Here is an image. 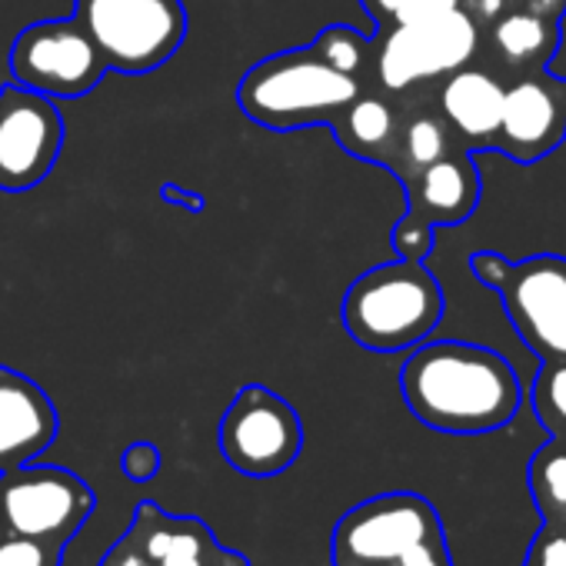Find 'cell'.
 Here are the masks:
<instances>
[{"instance_id": "obj_1", "label": "cell", "mask_w": 566, "mask_h": 566, "mask_svg": "<svg viewBox=\"0 0 566 566\" xmlns=\"http://www.w3.org/2000/svg\"><path fill=\"white\" fill-rule=\"evenodd\" d=\"M400 394L423 427L453 437L503 430L523 400L513 364L467 340L417 344L400 367Z\"/></svg>"}, {"instance_id": "obj_2", "label": "cell", "mask_w": 566, "mask_h": 566, "mask_svg": "<svg viewBox=\"0 0 566 566\" xmlns=\"http://www.w3.org/2000/svg\"><path fill=\"white\" fill-rule=\"evenodd\" d=\"M447 311L423 260H390L360 273L340 304V324L370 354H403L430 340Z\"/></svg>"}, {"instance_id": "obj_3", "label": "cell", "mask_w": 566, "mask_h": 566, "mask_svg": "<svg viewBox=\"0 0 566 566\" xmlns=\"http://www.w3.org/2000/svg\"><path fill=\"white\" fill-rule=\"evenodd\" d=\"M334 566H453L437 506L410 490L350 506L331 536Z\"/></svg>"}, {"instance_id": "obj_4", "label": "cell", "mask_w": 566, "mask_h": 566, "mask_svg": "<svg viewBox=\"0 0 566 566\" xmlns=\"http://www.w3.org/2000/svg\"><path fill=\"white\" fill-rule=\"evenodd\" d=\"M360 81L324 64L311 48L256 61L237 84V107L260 127L297 130L334 124L357 97Z\"/></svg>"}, {"instance_id": "obj_5", "label": "cell", "mask_w": 566, "mask_h": 566, "mask_svg": "<svg viewBox=\"0 0 566 566\" xmlns=\"http://www.w3.org/2000/svg\"><path fill=\"white\" fill-rule=\"evenodd\" d=\"M470 270L483 287L496 291L516 337L539 364L566 360V256L533 253L506 260L496 250H476Z\"/></svg>"}, {"instance_id": "obj_6", "label": "cell", "mask_w": 566, "mask_h": 566, "mask_svg": "<svg viewBox=\"0 0 566 566\" xmlns=\"http://www.w3.org/2000/svg\"><path fill=\"white\" fill-rule=\"evenodd\" d=\"M71 18L117 74L160 71L187 38L184 0H74Z\"/></svg>"}, {"instance_id": "obj_7", "label": "cell", "mask_w": 566, "mask_h": 566, "mask_svg": "<svg viewBox=\"0 0 566 566\" xmlns=\"http://www.w3.org/2000/svg\"><path fill=\"white\" fill-rule=\"evenodd\" d=\"M97 496L67 467L21 463L0 473V530L41 539L51 546H67L71 536L91 520Z\"/></svg>"}, {"instance_id": "obj_8", "label": "cell", "mask_w": 566, "mask_h": 566, "mask_svg": "<svg viewBox=\"0 0 566 566\" xmlns=\"http://www.w3.org/2000/svg\"><path fill=\"white\" fill-rule=\"evenodd\" d=\"M304 450V420L280 394L263 384H247L233 394L220 417L223 460L253 480L280 476Z\"/></svg>"}, {"instance_id": "obj_9", "label": "cell", "mask_w": 566, "mask_h": 566, "mask_svg": "<svg viewBox=\"0 0 566 566\" xmlns=\"http://www.w3.org/2000/svg\"><path fill=\"white\" fill-rule=\"evenodd\" d=\"M8 67L14 84L38 91L51 101L84 97L107 74L101 51L74 18L28 24L11 44Z\"/></svg>"}, {"instance_id": "obj_10", "label": "cell", "mask_w": 566, "mask_h": 566, "mask_svg": "<svg viewBox=\"0 0 566 566\" xmlns=\"http://www.w3.org/2000/svg\"><path fill=\"white\" fill-rule=\"evenodd\" d=\"M64 150L57 101L21 84L0 87V190L28 193L41 187Z\"/></svg>"}, {"instance_id": "obj_11", "label": "cell", "mask_w": 566, "mask_h": 566, "mask_svg": "<svg viewBox=\"0 0 566 566\" xmlns=\"http://www.w3.org/2000/svg\"><path fill=\"white\" fill-rule=\"evenodd\" d=\"M476 54V21L457 8L427 24H394L377 54L380 84L387 91H407L410 84L433 81L467 67Z\"/></svg>"}, {"instance_id": "obj_12", "label": "cell", "mask_w": 566, "mask_h": 566, "mask_svg": "<svg viewBox=\"0 0 566 566\" xmlns=\"http://www.w3.org/2000/svg\"><path fill=\"white\" fill-rule=\"evenodd\" d=\"M566 140V77L536 71L503 87V114L493 150L516 164H536Z\"/></svg>"}, {"instance_id": "obj_13", "label": "cell", "mask_w": 566, "mask_h": 566, "mask_svg": "<svg viewBox=\"0 0 566 566\" xmlns=\"http://www.w3.org/2000/svg\"><path fill=\"white\" fill-rule=\"evenodd\" d=\"M57 433L61 417L41 384L0 364V473L41 460Z\"/></svg>"}, {"instance_id": "obj_14", "label": "cell", "mask_w": 566, "mask_h": 566, "mask_svg": "<svg viewBox=\"0 0 566 566\" xmlns=\"http://www.w3.org/2000/svg\"><path fill=\"white\" fill-rule=\"evenodd\" d=\"M127 533L154 566H250L247 556L217 543L203 520L164 513L150 500L137 506Z\"/></svg>"}, {"instance_id": "obj_15", "label": "cell", "mask_w": 566, "mask_h": 566, "mask_svg": "<svg viewBox=\"0 0 566 566\" xmlns=\"http://www.w3.org/2000/svg\"><path fill=\"white\" fill-rule=\"evenodd\" d=\"M407 213L430 227H457L473 217L480 207V170L473 154H447L423 170H417L407 184Z\"/></svg>"}, {"instance_id": "obj_16", "label": "cell", "mask_w": 566, "mask_h": 566, "mask_svg": "<svg viewBox=\"0 0 566 566\" xmlns=\"http://www.w3.org/2000/svg\"><path fill=\"white\" fill-rule=\"evenodd\" d=\"M440 111L470 150H493L503 114V84H496L486 71L460 67L447 74Z\"/></svg>"}, {"instance_id": "obj_17", "label": "cell", "mask_w": 566, "mask_h": 566, "mask_svg": "<svg viewBox=\"0 0 566 566\" xmlns=\"http://www.w3.org/2000/svg\"><path fill=\"white\" fill-rule=\"evenodd\" d=\"M334 137L344 150H350L360 160L380 164L387 170H400V124L387 101L374 94H360L334 124Z\"/></svg>"}, {"instance_id": "obj_18", "label": "cell", "mask_w": 566, "mask_h": 566, "mask_svg": "<svg viewBox=\"0 0 566 566\" xmlns=\"http://www.w3.org/2000/svg\"><path fill=\"white\" fill-rule=\"evenodd\" d=\"M526 483L543 523L566 530V437H549L530 457Z\"/></svg>"}, {"instance_id": "obj_19", "label": "cell", "mask_w": 566, "mask_h": 566, "mask_svg": "<svg viewBox=\"0 0 566 566\" xmlns=\"http://www.w3.org/2000/svg\"><path fill=\"white\" fill-rule=\"evenodd\" d=\"M493 44L513 64H546L559 44V31L549 18H539L533 11H516L496 21Z\"/></svg>"}, {"instance_id": "obj_20", "label": "cell", "mask_w": 566, "mask_h": 566, "mask_svg": "<svg viewBox=\"0 0 566 566\" xmlns=\"http://www.w3.org/2000/svg\"><path fill=\"white\" fill-rule=\"evenodd\" d=\"M450 154V130L437 117H417L400 130V170L397 177L407 184L417 170Z\"/></svg>"}, {"instance_id": "obj_21", "label": "cell", "mask_w": 566, "mask_h": 566, "mask_svg": "<svg viewBox=\"0 0 566 566\" xmlns=\"http://www.w3.org/2000/svg\"><path fill=\"white\" fill-rule=\"evenodd\" d=\"M533 413L549 437H566V360L539 364L530 390Z\"/></svg>"}, {"instance_id": "obj_22", "label": "cell", "mask_w": 566, "mask_h": 566, "mask_svg": "<svg viewBox=\"0 0 566 566\" xmlns=\"http://www.w3.org/2000/svg\"><path fill=\"white\" fill-rule=\"evenodd\" d=\"M307 48H311L324 64H331L334 71L357 77L360 67L367 64V48H370V41H367L360 31H354L350 24H331V28H324V31L314 38V44H307Z\"/></svg>"}, {"instance_id": "obj_23", "label": "cell", "mask_w": 566, "mask_h": 566, "mask_svg": "<svg viewBox=\"0 0 566 566\" xmlns=\"http://www.w3.org/2000/svg\"><path fill=\"white\" fill-rule=\"evenodd\" d=\"M61 546L0 530V566H61Z\"/></svg>"}, {"instance_id": "obj_24", "label": "cell", "mask_w": 566, "mask_h": 566, "mask_svg": "<svg viewBox=\"0 0 566 566\" xmlns=\"http://www.w3.org/2000/svg\"><path fill=\"white\" fill-rule=\"evenodd\" d=\"M433 240H437V227L403 213L394 227V247H397V256L403 260H427V253L433 250Z\"/></svg>"}, {"instance_id": "obj_25", "label": "cell", "mask_w": 566, "mask_h": 566, "mask_svg": "<svg viewBox=\"0 0 566 566\" xmlns=\"http://www.w3.org/2000/svg\"><path fill=\"white\" fill-rule=\"evenodd\" d=\"M520 566H566V530L543 523Z\"/></svg>"}, {"instance_id": "obj_26", "label": "cell", "mask_w": 566, "mask_h": 566, "mask_svg": "<svg viewBox=\"0 0 566 566\" xmlns=\"http://www.w3.org/2000/svg\"><path fill=\"white\" fill-rule=\"evenodd\" d=\"M120 470H124L127 480L147 483V480H154L157 470H160V450H157L154 443H147V440H137V443H130V447L124 450Z\"/></svg>"}, {"instance_id": "obj_27", "label": "cell", "mask_w": 566, "mask_h": 566, "mask_svg": "<svg viewBox=\"0 0 566 566\" xmlns=\"http://www.w3.org/2000/svg\"><path fill=\"white\" fill-rule=\"evenodd\" d=\"M460 8V0H400L394 8V24H427Z\"/></svg>"}, {"instance_id": "obj_28", "label": "cell", "mask_w": 566, "mask_h": 566, "mask_svg": "<svg viewBox=\"0 0 566 566\" xmlns=\"http://www.w3.org/2000/svg\"><path fill=\"white\" fill-rule=\"evenodd\" d=\"M101 566H154V563H150V556L130 539V533H124V536L104 553Z\"/></svg>"}, {"instance_id": "obj_29", "label": "cell", "mask_w": 566, "mask_h": 566, "mask_svg": "<svg viewBox=\"0 0 566 566\" xmlns=\"http://www.w3.org/2000/svg\"><path fill=\"white\" fill-rule=\"evenodd\" d=\"M160 200L164 203H170V207H180V210H187V213H203L207 210V197L203 193H197V190H184L180 184H174V180H167V184H160Z\"/></svg>"}, {"instance_id": "obj_30", "label": "cell", "mask_w": 566, "mask_h": 566, "mask_svg": "<svg viewBox=\"0 0 566 566\" xmlns=\"http://www.w3.org/2000/svg\"><path fill=\"white\" fill-rule=\"evenodd\" d=\"M360 4L374 18V24H384V21H390V14H394V8L400 4V0H360Z\"/></svg>"}, {"instance_id": "obj_31", "label": "cell", "mask_w": 566, "mask_h": 566, "mask_svg": "<svg viewBox=\"0 0 566 566\" xmlns=\"http://www.w3.org/2000/svg\"><path fill=\"white\" fill-rule=\"evenodd\" d=\"M467 4H470V11H476L480 18H496L500 14V8H503V0H467Z\"/></svg>"}]
</instances>
